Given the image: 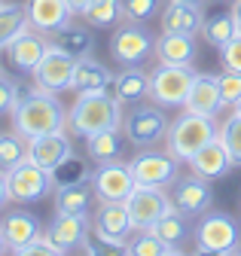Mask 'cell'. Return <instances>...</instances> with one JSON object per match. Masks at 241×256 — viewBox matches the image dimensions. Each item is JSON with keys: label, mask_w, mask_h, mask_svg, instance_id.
I'll list each match as a JSON object with an SVG mask.
<instances>
[{"label": "cell", "mask_w": 241, "mask_h": 256, "mask_svg": "<svg viewBox=\"0 0 241 256\" xmlns=\"http://www.w3.org/2000/svg\"><path fill=\"white\" fill-rule=\"evenodd\" d=\"M126 208H128L134 232H144V229L153 226L165 210H171L174 204H171V196L165 189H159V186H138L126 198Z\"/></svg>", "instance_id": "10"}, {"label": "cell", "mask_w": 241, "mask_h": 256, "mask_svg": "<svg viewBox=\"0 0 241 256\" xmlns=\"http://www.w3.org/2000/svg\"><path fill=\"white\" fill-rule=\"evenodd\" d=\"M217 138V122L210 116H202V113H184L171 128H168V152L177 156L180 162H190V158L208 144Z\"/></svg>", "instance_id": "4"}, {"label": "cell", "mask_w": 241, "mask_h": 256, "mask_svg": "<svg viewBox=\"0 0 241 256\" xmlns=\"http://www.w3.org/2000/svg\"><path fill=\"white\" fill-rule=\"evenodd\" d=\"M232 16H235V22H238V30H241V0H235V4H232Z\"/></svg>", "instance_id": "44"}, {"label": "cell", "mask_w": 241, "mask_h": 256, "mask_svg": "<svg viewBox=\"0 0 241 256\" xmlns=\"http://www.w3.org/2000/svg\"><path fill=\"white\" fill-rule=\"evenodd\" d=\"M177 162L180 158L171 156V152L168 156L165 152H138L128 162V168H132L138 186H159V189H165V186H171L180 177Z\"/></svg>", "instance_id": "11"}, {"label": "cell", "mask_w": 241, "mask_h": 256, "mask_svg": "<svg viewBox=\"0 0 241 256\" xmlns=\"http://www.w3.org/2000/svg\"><path fill=\"white\" fill-rule=\"evenodd\" d=\"M235 34H241L238 30V22H235V16H232V10L229 12H214V16H204V24H202V37L214 46V49H223Z\"/></svg>", "instance_id": "29"}, {"label": "cell", "mask_w": 241, "mask_h": 256, "mask_svg": "<svg viewBox=\"0 0 241 256\" xmlns=\"http://www.w3.org/2000/svg\"><path fill=\"white\" fill-rule=\"evenodd\" d=\"M18 98H22L18 82H16L12 76H6V74H0V116H4V113H12V107L18 104Z\"/></svg>", "instance_id": "39"}, {"label": "cell", "mask_w": 241, "mask_h": 256, "mask_svg": "<svg viewBox=\"0 0 241 256\" xmlns=\"http://www.w3.org/2000/svg\"><path fill=\"white\" fill-rule=\"evenodd\" d=\"M86 152L92 162H113V158L122 156V138H119V128H107V132H95L86 138Z\"/></svg>", "instance_id": "27"}, {"label": "cell", "mask_w": 241, "mask_h": 256, "mask_svg": "<svg viewBox=\"0 0 241 256\" xmlns=\"http://www.w3.org/2000/svg\"><path fill=\"white\" fill-rule=\"evenodd\" d=\"M86 180H92V168H88L76 152H70L64 162L52 171V183H55V189H58V186H70V183H86Z\"/></svg>", "instance_id": "34"}, {"label": "cell", "mask_w": 241, "mask_h": 256, "mask_svg": "<svg viewBox=\"0 0 241 256\" xmlns=\"http://www.w3.org/2000/svg\"><path fill=\"white\" fill-rule=\"evenodd\" d=\"M74 68H76V58L70 52H64L62 46H49L31 74L40 92H68L74 80Z\"/></svg>", "instance_id": "9"}, {"label": "cell", "mask_w": 241, "mask_h": 256, "mask_svg": "<svg viewBox=\"0 0 241 256\" xmlns=\"http://www.w3.org/2000/svg\"><path fill=\"white\" fill-rule=\"evenodd\" d=\"M122 0H92L86 10H82V18L88 28H113L119 18H122Z\"/></svg>", "instance_id": "31"}, {"label": "cell", "mask_w": 241, "mask_h": 256, "mask_svg": "<svg viewBox=\"0 0 241 256\" xmlns=\"http://www.w3.org/2000/svg\"><path fill=\"white\" fill-rule=\"evenodd\" d=\"M46 235L58 244L62 253H74L88 238V220H86V214H58Z\"/></svg>", "instance_id": "19"}, {"label": "cell", "mask_w": 241, "mask_h": 256, "mask_svg": "<svg viewBox=\"0 0 241 256\" xmlns=\"http://www.w3.org/2000/svg\"><path fill=\"white\" fill-rule=\"evenodd\" d=\"M196 70L186 64H162L150 74V98L159 107H184L190 98Z\"/></svg>", "instance_id": "6"}, {"label": "cell", "mask_w": 241, "mask_h": 256, "mask_svg": "<svg viewBox=\"0 0 241 256\" xmlns=\"http://www.w3.org/2000/svg\"><path fill=\"white\" fill-rule=\"evenodd\" d=\"M168 116L162 107H150V104H134V110L126 116V138L134 146H153L168 138Z\"/></svg>", "instance_id": "8"}, {"label": "cell", "mask_w": 241, "mask_h": 256, "mask_svg": "<svg viewBox=\"0 0 241 256\" xmlns=\"http://www.w3.org/2000/svg\"><path fill=\"white\" fill-rule=\"evenodd\" d=\"M113 74L110 68H104L101 61H95L92 55L88 58H80L76 68H74V80H70V88L76 94H98V92H110L113 94Z\"/></svg>", "instance_id": "18"}, {"label": "cell", "mask_w": 241, "mask_h": 256, "mask_svg": "<svg viewBox=\"0 0 241 256\" xmlns=\"http://www.w3.org/2000/svg\"><path fill=\"white\" fill-rule=\"evenodd\" d=\"M28 158V138L16 134H0V171H12Z\"/></svg>", "instance_id": "35"}, {"label": "cell", "mask_w": 241, "mask_h": 256, "mask_svg": "<svg viewBox=\"0 0 241 256\" xmlns=\"http://www.w3.org/2000/svg\"><path fill=\"white\" fill-rule=\"evenodd\" d=\"M6 183H10V198L18 202V204L43 202L49 196V189H55L52 171L34 165L31 158H24L22 165H16L12 171H6Z\"/></svg>", "instance_id": "7"}, {"label": "cell", "mask_w": 241, "mask_h": 256, "mask_svg": "<svg viewBox=\"0 0 241 256\" xmlns=\"http://www.w3.org/2000/svg\"><path fill=\"white\" fill-rule=\"evenodd\" d=\"M235 113H238V116H241V98H238V104H235Z\"/></svg>", "instance_id": "47"}, {"label": "cell", "mask_w": 241, "mask_h": 256, "mask_svg": "<svg viewBox=\"0 0 241 256\" xmlns=\"http://www.w3.org/2000/svg\"><path fill=\"white\" fill-rule=\"evenodd\" d=\"M92 4V0H68V6L74 10V16H82V10Z\"/></svg>", "instance_id": "43"}, {"label": "cell", "mask_w": 241, "mask_h": 256, "mask_svg": "<svg viewBox=\"0 0 241 256\" xmlns=\"http://www.w3.org/2000/svg\"><path fill=\"white\" fill-rule=\"evenodd\" d=\"M190 168H192V174L208 177V180L226 177V174L235 168V158L229 156V150H226V144H223L220 132H217V138H214V140H208V144H204L192 158H190Z\"/></svg>", "instance_id": "15"}, {"label": "cell", "mask_w": 241, "mask_h": 256, "mask_svg": "<svg viewBox=\"0 0 241 256\" xmlns=\"http://www.w3.org/2000/svg\"><path fill=\"white\" fill-rule=\"evenodd\" d=\"M98 198L92 180L86 183H70L55 189V214H88Z\"/></svg>", "instance_id": "24"}, {"label": "cell", "mask_w": 241, "mask_h": 256, "mask_svg": "<svg viewBox=\"0 0 241 256\" xmlns=\"http://www.w3.org/2000/svg\"><path fill=\"white\" fill-rule=\"evenodd\" d=\"M220 58H223V68H226V70H238V74H241V34H235V37L220 49Z\"/></svg>", "instance_id": "41"}, {"label": "cell", "mask_w": 241, "mask_h": 256, "mask_svg": "<svg viewBox=\"0 0 241 256\" xmlns=\"http://www.w3.org/2000/svg\"><path fill=\"white\" fill-rule=\"evenodd\" d=\"M70 152H74V144L68 140L64 132H58V134H43V138L28 140V158H31L34 165L46 168V171H55Z\"/></svg>", "instance_id": "17"}, {"label": "cell", "mask_w": 241, "mask_h": 256, "mask_svg": "<svg viewBox=\"0 0 241 256\" xmlns=\"http://www.w3.org/2000/svg\"><path fill=\"white\" fill-rule=\"evenodd\" d=\"M204 24V16L198 6H190V4H171L162 10V30H171V34H198Z\"/></svg>", "instance_id": "25"}, {"label": "cell", "mask_w": 241, "mask_h": 256, "mask_svg": "<svg viewBox=\"0 0 241 256\" xmlns=\"http://www.w3.org/2000/svg\"><path fill=\"white\" fill-rule=\"evenodd\" d=\"M192 216H186V214H180L177 208H171V210H165L153 226V229L159 238H165V241H171V244H184V241H190V235H192V222H190Z\"/></svg>", "instance_id": "28"}, {"label": "cell", "mask_w": 241, "mask_h": 256, "mask_svg": "<svg viewBox=\"0 0 241 256\" xmlns=\"http://www.w3.org/2000/svg\"><path fill=\"white\" fill-rule=\"evenodd\" d=\"M92 186H95L101 202H126L138 189V180H134L128 165H122L119 158H113V162H101L92 171Z\"/></svg>", "instance_id": "12"}, {"label": "cell", "mask_w": 241, "mask_h": 256, "mask_svg": "<svg viewBox=\"0 0 241 256\" xmlns=\"http://www.w3.org/2000/svg\"><path fill=\"white\" fill-rule=\"evenodd\" d=\"M196 250L214 256L241 253V229L235 216H229L226 210H204L196 226Z\"/></svg>", "instance_id": "3"}, {"label": "cell", "mask_w": 241, "mask_h": 256, "mask_svg": "<svg viewBox=\"0 0 241 256\" xmlns=\"http://www.w3.org/2000/svg\"><path fill=\"white\" fill-rule=\"evenodd\" d=\"M55 37H58L55 46H62L64 52H70L76 61H80V58H88V55H92V49H95V40H92V34H88V28L68 24L64 30H58Z\"/></svg>", "instance_id": "32"}, {"label": "cell", "mask_w": 241, "mask_h": 256, "mask_svg": "<svg viewBox=\"0 0 241 256\" xmlns=\"http://www.w3.org/2000/svg\"><path fill=\"white\" fill-rule=\"evenodd\" d=\"M10 244H6V232H4V222H0V253H6Z\"/></svg>", "instance_id": "46"}, {"label": "cell", "mask_w": 241, "mask_h": 256, "mask_svg": "<svg viewBox=\"0 0 241 256\" xmlns=\"http://www.w3.org/2000/svg\"><path fill=\"white\" fill-rule=\"evenodd\" d=\"M31 18H28V6L18 4H0V49H6L18 34H24Z\"/></svg>", "instance_id": "30"}, {"label": "cell", "mask_w": 241, "mask_h": 256, "mask_svg": "<svg viewBox=\"0 0 241 256\" xmlns=\"http://www.w3.org/2000/svg\"><path fill=\"white\" fill-rule=\"evenodd\" d=\"M217 86H220V98L226 107H235L238 98H241V74L238 70H223L217 76Z\"/></svg>", "instance_id": "38"}, {"label": "cell", "mask_w": 241, "mask_h": 256, "mask_svg": "<svg viewBox=\"0 0 241 256\" xmlns=\"http://www.w3.org/2000/svg\"><path fill=\"white\" fill-rule=\"evenodd\" d=\"M113 98L119 104H140L144 98H150V74H144L140 68H126L113 80Z\"/></svg>", "instance_id": "26"}, {"label": "cell", "mask_w": 241, "mask_h": 256, "mask_svg": "<svg viewBox=\"0 0 241 256\" xmlns=\"http://www.w3.org/2000/svg\"><path fill=\"white\" fill-rule=\"evenodd\" d=\"M4 232H6L10 250L22 256V250H24L28 244L43 235V222H40L31 210H12V214L4 216Z\"/></svg>", "instance_id": "22"}, {"label": "cell", "mask_w": 241, "mask_h": 256, "mask_svg": "<svg viewBox=\"0 0 241 256\" xmlns=\"http://www.w3.org/2000/svg\"><path fill=\"white\" fill-rule=\"evenodd\" d=\"M171 4H190V6H198V10H204V4H208V0H171Z\"/></svg>", "instance_id": "45"}, {"label": "cell", "mask_w": 241, "mask_h": 256, "mask_svg": "<svg viewBox=\"0 0 241 256\" xmlns=\"http://www.w3.org/2000/svg\"><path fill=\"white\" fill-rule=\"evenodd\" d=\"M12 125L16 132L28 140L43 138V134H58L68 128V113L62 101L55 98V92H28L12 107Z\"/></svg>", "instance_id": "1"}, {"label": "cell", "mask_w": 241, "mask_h": 256, "mask_svg": "<svg viewBox=\"0 0 241 256\" xmlns=\"http://www.w3.org/2000/svg\"><path fill=\"white\" fill-rule=\"evenodd\" d=\"M6 202H12L10 198V183H6V171H0V208H4Z\"/></svg>", "instance_id": "42"}, {"label": "cell", "mask_w": 241, "mask_h": 256, "mask_svg": "<svg viewBox=\"0 0 241 256\" xmlns=\"http://www.w3.org/2000/svg\"><path fill=\"white\" fill-rule=\"evenodd\" d=\"M171 204L186 214V216H202L204 210H210L214 204V189H210L208 177L190 174V177H177L171 183Z\"/></svg>", "instance_id": "13"}, {"label": "cell", "mask_w": 241, "mask_h": 256, "mask_svg": "<svg viewBox=\"0 0 241 256\" xmlns=\"http://www.w3.org/2000/svg\"><path fill=\"white\" fill-rule=\"evenodd\" d=\"M190 113H202V116H210V119H217L223 98H220V86H217V76H208V74H196L192 80V88H190V98L184 104Z\"/></svg>", "instance_id": "21"}, {"label": "cell", "mask_w": 241, "mask_h": 256, "mask_svg": "<svg viewBox=\"0 0 241 256\" xmlns=\"http://www.w3.org/2000/svg\"><path fill=\"white\" fill-rule=\"evenodd\" d=\"M22 256H64V253L58 250V244L49 235H40V238H34L31 244L22 250Z\"/></svg>", "instance_id": "40"}, {"label": "cell", "mask_w": 241, "mask_h": 256, "mask_svg": "<svg viewBox=\"0 0 241 256\" xmlns=\"http://www.w3.org/2000/svg\"><path fill=\"white\" fill-rule=\"evenodd\" d=\"M220 138L229 150V156L235 158V165H241V116L232 113L223 125H220Z\"/></svg>", "instance_id": "37"}, {"label": "cell", "mask_w": 241, "mask_h": 256, "mask_svg": "<svg viewBox=\"0 0 241 256\" xmlns=\"http://www.w3.org/2000/svg\"><path fill=\"white\" fill-rule=\"evenodd\" d=\"M132 216H128V208L126 202H101L98 208V216H95V235L107 244H113L119 253H128V244L126 238L132 235Z\"/></svg>", "instance_id": "14"}, {"label": "cell", "mask_w": 241, "mask_h": 256, "mask_svg": "<svg viewBox=\"0 0 241 256\" xmlns=\"http://www.w3.org/2000/svg\"><path fill=\"white\" fill-rule=\"evenodd\" d=\"M128 253H134V256H177L180 253V244H171V241L159 238L153 229H144L128 244Z\"/></svg>", "instance_id": "33"}, {"label": "cell", "mask_w": 241, "mask_h": 256, "mask_svg": "<svg viewBox=\"0 0 241 256\" xmlns=\"http://www.w3.org/2000/svg\"><path fill=\"white\" fill-rule=\"evenodd\" d=\"M162 0H122V12L128 22H150V18H156L162 16Z\"/></svg>", "instance_id": "36"}, {"label": "cell", "mask_w": 241, "mask_h": 256, "mask_svg": "<svg viewBox=\"0 0 241 256\" xmlns=\"http://www.w3.org/2000/svg\"><path fill=\"white\" fill-rule=\"evenodd\" d=\"M28 18L43 34H58L74 22V10L68 0H28Z\"/></svg>", "instance_id": "16"}, {"label": "cell", "mask_w": 241, "mask_h": 256, "mask_svg": "<svg viewBox=\"0 0 241 256\" xmlns=\"http://www.w3.org/2000/svg\"><path fill=\"white\" fill-rule=\"evenodd\" d=\"M68 125L80 138H88L95 132H107V128H119L122 125V104L110 92L76 94V101L68 113Z\"/></svg>", "instance_id": "2"}, {"label": "cell", "mask_w": 241, "mask_h": 256, "mask_svg": "<svg viewBox=\"0 0 241 256\" xmlns=\"http://www.w3.org/2000/svg\"><path fill=\"white\" fill-rule=\"evenodd\" d=\"M49 46H52V43L43 37V30H40V34H34V30H24V34H18V37L6 46V55H10V64H12V68H18V70H34L37 64H40V58L46 55Z\"/></svg>", "instance_id": "20"}, {"label": "cell", "mask_w": 241, "mask_h": 256, "mask_svg": "<svg viewBox=\"0 0 241 256\" xmlns=\"http://www.w3.org/2000/svg\"><path fill=\"white\" fill-rule=\"evenodd\" d=\"M153 52H156V37L144 28V22H128L116 28L110 37V55L119 68H144Z\"/></svg>", "instance_id": "5"}, {"label": "cell", "mask_w": 241, "mask_h": 256, "mask_svg": "<svg viewBox=\"0 0 241 256\" xmlns=\"http://www.w3.org/2000/svg\"><path fill=\"white\" fill-rule=\"evenodd\" d=\"M156 58L162 64H186V68H192L196 58H198L192 34H171V30H162V37L156 40Z\"/></svg>", "instance_id": "23"}]
</instances>
